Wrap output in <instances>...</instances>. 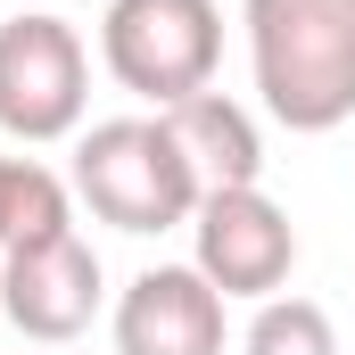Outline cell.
Returning a JSON list of instances; mask_svg holds the SVG:
<instances>
[{
  "label": "cell",
  "mask_w": 355,
  "mask_h": 355,
  "mask_svg": "<svg viewBox=\"0 0 355 355\" xmlns=\"http://www.w3.org/2000/svg\"><path fill=\"white\" fill-rule=\"evenodd\" d=\"M223 306L198 265H149L116 297V355H223Z\"/></svg>",
  "instance_id": "7"
},
{
  "label": "cell",
  "mask_w": 355,
  "mask_h": 355,
  "mask_svg": "<svg viewBox=\"0 0 355 355\" xmlns=\"http://www.w3.org/2000/svg\"><path fill=\"white\" fill-rule=\"evenodd\" d=\"M0 314L25 339H42V347L83 339L91 314H99V257H91V240L67 232V240H42V248L0 257Z\"/></svg>",
  "instance_id": "6"
},
{
  "label": "cell",
  "mask_w": 355,
  "mask_h": 355,
  "mask_svg": "<svg viewBox=\"0 0 355 355\" xmlns=\"http://www.w3.org/2000/svg\"><path fill=\"white\" fill-rule=\"evenodd\" d=\"M166 124H174L182 157H190V174L198 190H257L265 182V141H257V116L240 107V99H223V91H190L182 107H157Z\"/></svg>",
  "instance_id": "8"
},
{
  "label": "cell",
  "mask_w": 355,
  "mask_h": 355,
  "mask_svg": "<svg viewBox=\"0 0 355 355\" xmlns=\"http://www.w3.org/2000/svg\"><path fill=\"white\" fill-rule=\"evenodd\" d=\"M67 232H75V182H58L42 157H0V257Z\"/></svg>",
  "instance_id": "9"
},
{
  "label": "cell",
  "mask_w": 355,
  "mask_h": 355,
  "mask_svg": "<svg viewBox=\"0 0 355 355\" xmlns=\"http://www.w3.org/2000/svg\"><path fill=\"white\" fill-rule=\"evenodd\" d=\"M257 99L289 132H339L355 116V0H248Z\"/></svg>",
  "instance_id": "1"
},
{
  "label": "cell",
  "mask_w": 355,
  "mask_h": 355,
  "mask_svg": "<svg viewBox=\"0 0 355 355\" xmlns=\"http://www.w3.org/2000/svg\"><path fill=\"white\" fill-rule=\"evenodd\" d=\"M91 107V50L67 17H8L0 25V132L42 149L83 132Z\"/></svg>",
  "instance_id": "4"
},
{
  "label": "cell",
  "mask_w": 355,
  "mask_h": 355,
  "mask_svg": "<svg viewBox=\"0 0 355 355\" xmlns=\"http://www.w3.org/2000/svg\"><path fill=\"white\" fill-rule=\"evenodd\" d=\"M190 265L207 272L223 297L265 306V297L289 289V265H297V223L265 198V182H257V190H207V198H198V215H190Z\"/></svg>",
  "instance_id": "5"
},
{
  "label": "cell",
  "mask_w": 355,
  "mask_h": 355,
  "mask_svg": "<svg viewBox=\"0 0 355 355\" xmlns=\"http://www.w3.org/2000/svg\"><path fill=\"white\" fill-rule=\"evenodd\" d=\"M99 58H107V75L132 91V99L182 107L190 91H215L223 8L215 0H107Z\"/></svg>",
  "instance_id": "3"
},
{
  "label": "cell",
  "mask_w": 355,
  "mask_h": 355,
  "mask_svg": "<svg viewBox=\"0 0 355 355\" xmlns=\"http://www.w3.org/2000/svg\"><path fill=\"white\" fill-rule=\"evenodd\" d=\"M240 355H339V331H331V314L314 297H265Z\"/></svg>",
  "instance_id": "10"
},
{
  "label": "cell",
  "mask_w": 355,
  "mask_h": 355,
  "mask_svg": "<svg viewBox=\"0 0 355 355\" xmlns=\"http://www.w3.org/2000/svg\"><path fill=\"white\" fill-rule=\"evenodd\" d=\"M75 198H83L99 223L149 240V232H174L198 215V174L182 157L174 124L166 116H107L75 141Z\"/></svg>",
  "instance_id": "2"
}]
</instances>
